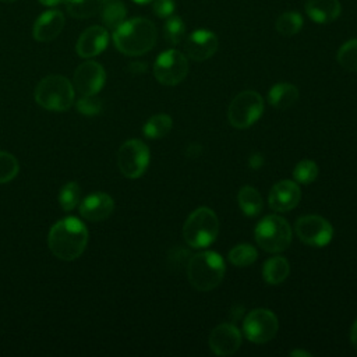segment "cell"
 I'll use <instances>...</instances> for the list:
<instances>
[{"mask_svg": "<svg viewBox=\"0 0 357 357\" xmlns=\"http://www.w3.org/2000/svg\"><path fill=\"white\" fill-rule=\"evenodd\" d=\"M88 238L86 226L78 218L67 216L52 226L47 244L56 258L74 261L85 251Z\"/></svg>", "mask_w": 357, "mask_h": 357, "instance_id": "1", "label": "cell"}, {"mask_svg": "<svg viewBox=\"0 0 357 357\" xmlns=\"http://www.w3.org/2000/svg\"><path fill=\"white\" fill-rule=\"evenodd\" d=\"M158 38L155 24L142 17L124 21L113 31V42L119 52L127 56H141L149 52Z\"/></svg>", "mask_w": 357, "mask_h": 357, "instance_id": "2", "label": "cell"}, {"mask_svg": "<svg viewBox=\"0 0 357 357\" xmlns=\"http://www.w3.org/2000/svg\"><path fill=\"white\" fill-rule=\"evenodd\" d=\"M225 272V261L215 251H202L192 255L187 266L188 280L198 291L213 290L220 284Z\"/></svg>", "mask_w": 357, "mask_h": 357, "instance_id": "3", "label": "cell"}, {"mask_svg": "<svg viewBox=\"0 0 357 357\" xmlns=\"http://www.w3.org/2000/svg\"><path fill=\"white\" fill-rule=\"evenodd\" d=\"M218 234L219 219L216 213L206 206L192 211L183 226L184 241L194 248H205L211 245Z\"/></svg>", "mask_w": 357, "mask_h": 357, "instance_id": "4", "label": "cell"}, {"mask_svg": "<svg viewBox=\"0 0 357 357\" xmlns=\"http://www.w3.org/2000/svg\"><path fill=\"white\" fill-rule=\"evenodd\" d=\"M74 86L63 75L45 77L35 89V100L39 106L52 112H64L74 103Z\"/></svg>", "mask_w": 357, "mask_h": 357, "instance_id": "5", "label": "cell"}, {"mask_svg": "<svg viewBox=\"0 0 357 357\" xmlns=\"http://www.w3.org/2000/svg\"><path fill=\"white\" fill-rule=\"evenodd\" d=\"M258 245L268 252H280L291 243V227L289 222L279 215H268L262 218L255 230Z\"/></svg>", "mask_w": 357, "mask_h": 357, "instance_id": "6", "label": "cell"}, {"mask_svg": "<svg viewBox=\"0 0 357 357\" xmlns=\"http://www.w3.org/2000/svg\"><path fill=\"white\" fill-rule=\"evenodd\" d=\"M264 112L262 96L251 89L243 91L234 96L227 109V120L236 128L251 127Z\"/></svg>", "mask_w": 357, "mask_h": 357, "instance_id": "7", "label": "cell"}, {"mask_svg": "<svg viewBox=\"0 0 357 357\" xmlns=\"http://www.w3.org/2000/svg\"><path fill=\"white\" fill-rule=\"evenodd\" d=\"M188 73V60L187 57L176 50L169 49L158 56L153 64V75L158 82L163 85H177L180 84Z\"/></svg>", "mask_w": 357, "mask_h": 357, "instance_id": "8", "label": "cell"}, {"mask_svg": "<svg viewBox=\"0 0 357 357\" xmlns=\"http://www.w3.org/2000/svg\"><path fill=\"white\" fill-rule=\"evenodd\" d=\"M117 165L127 178H138L149 165V149L139 139L126 141L117 152Z\"/></svg>", "mask_w": 357, "mask_h": 357, "instance_id": "9", "label": "cell"}, {"mask_svg": "<svg viewBox=\"0 0 357 357\" xmlns=\"http://www.w3.org/2000/svg\"><path fill=\"white\" fill-rule=\"evenodd\" d=\"M279 329L276 315L266 308H255L247 314L243 322V332L252 343H266L275 337Z\"/></svg>", "mask_w": 357, "mask_h": 357, "instance_id": "10", "label": "cell"}, {"mask_svg": "<svg viewBox=\"0 0 357 357\" xmlns=\"http://www.w3.org/2000/svg\"><path fill=\"white\" fill-rule=\"evenodd\" d=\"M296 234L307 245L325 247L333 237V229L322 216L304 215L296 222Z\"/></svg>", "mask_w": 357, "mask_h": 357, "instance_id": "11", "label": "cell"}, {"mask_svg": "<svg viewBox=\"0 0 357 357\" xmlns=\"http://www.w3.org/2000/svg\"><path fill=\"white\" fill-rule=\"evenodd\" d=\"M106 73L103 67L93 60L84 61L74 73V88L81 95H96L105 85Z\"/></svg>", "mask_w": 357, "mask_h": 357, "instance_id": "12", "label": "cell"}, {"mask_svg": "<svg viewBox=\"0 0 357 357\" xmlns=\"http://www.w3.org/2000/svg\"><path fill=\"white\" fill-rule=\"evenodd\" d=\"M208 343L216 356H231L241 346V333L237 326L225 322L212 329Z\"/></svg>", "mask_w": 357, "mask_h": 357, "instance_id": "13", "label": "cell"}, {"mask_svg": "<svg viewBox=\"0 0 357 357\" xmlns=\"http://www.w3.org/2000/svg\"><path fill=\"white\" fill-rule=\"evenodd\" d=\"M218 46V36L212 31L197 29L185 40V53L194 61H204L216 53Z\"/></svg>", "mask_w": 357, "mask_h": 357, "instance_id": "14", "label": "cell"}, {"mask_svg": "<svg viewBox=\"0 0 357 357\" xmlns=\"http://www.w3.org/2000/svg\"><path fill=\"white\" fill-rule=\"evenodd\" d=\"M301 190L293 180H280L269 191V206L276 212H287L297 206Z\"/></svg>", "mask_w": 357, "mask_h": 357, "instance_id": "15", "label": "cell"}, {"mask_svg": "<svg viewBox=\"0 0 357 357\" xmlns=\"http://www.w3.org/2000/svg\"><path fill=\"white\" fill-rule=\"evenodd\" d=\"M114 211V201L106 192H93L79 202V215L89 222H102Z\"/></svg>", "mask_w": 357, "mask_h": 357, "instance_id": "16", "label": "cell"}, {"mask_svg": "<svg viewBox=\"0 0 357 357\" xmlns=\"http://www.w3.org/2000/svg\"><path fill=\"white\" fill-rule=\"evenodd\" d=\"M109 43V32L100 25H92L86 28L77 40L75 50L78 56L84 59L95 57L102 53Z\"/></svg>", "mask_w": 357, "mask_h": 357, "instance_id": "17", "label": "cell"}, {"mask_svg": "<svg viewBox=\"0 0 357 357\" xmlns=\"http://www.w3.org/2000/svg\"><path fill=\"white\" fill-rule=\"evenodd\" d=\"M66 24V18L59 10H47L42 13L32 28V35L38 42H50L60 35Z\"/></svg>", "mask_w": 357, "mask_h": 357, "instance_id": "18", "label": "cell"}, {"mask_svg": "<svg viewBox=\"0 0 357 357\" xmlns=\"http://www.w3.org/2000/svg\"><path fill=\"white\" fill-rule=\"evenodd\" d=\"M342 7L339 0H307L305 13L318 24H329L340 15Z\"/></svg>", "mask_w": 357, "mask_h": 357, "instance_id": "19", "label": "cell"}, {"mask_svg": "<svg viewBox=\"0 0 357 357\" xmlns=\"http://www.w3.org/2000/svg\"><path fill=\"white\" fill-rule=\"evenodd\" d=\"M268 100L276 109H289L298 100V89L293 84L279 82L269 89Z\"/></svg>", "mask_w": 357, "mask_h": 357, "instance_id": "20", "label": "cell"}, {"mask_svg": "<svg viewBox=\"0 0 357 357\" xmlns=\"http://www.w3.org/2000/svg\"><path fill=\"white\" fill-rule=\"evenodd\" d=\"M107 0H64L67 13L74 18H92L100 14Z\"/></svg>", "mask_w": 357, "mask_h": 357, "instance_id": "21", "label": "cell"}, {"mask_svg": "<svg viewBox=\"0 0 357 357\" xmlns=\"http://www.w3.org/2000/svg\"><path fill=\"white\" fill-rule=\"evenodd\" d=\"M290 265L284 257L276 255L269 258L262 268V275L266 283L269 284H279L284 282L289 276Z\"/></svg>", "mask_w": 357, "mask_h": 357, "instance_id": "22", "label": "cell"}, {"mask_svg": "<svg viewBox=\"0 0 357 357\" xmlns=\"http://www.w3.org/2000/svg\"><path fill=\"white\" fill-rule=\"evenodd\" d=\"M237 202L245 216H257L262 209V197L257 188L244 185L237 194Z\"/></svg>", "mask_w": 357, "mask_h": 357, "instance_id": "23", "label": "cell"}, {"mask_svg": "<svg viewBox=\"0 0 357 357\" xmlns=\"http://www.w3.org/2000/svg\"><path fill=\"white\" fill-rule=\"evenodd\" d=\"M126 6L120 0H107L100 11L103 25L113 31L126 21Z\"/></svg>", "mask_w": 357, "mask_h": 357, "instance_id": "24", "label": "cell"}, {"mask_svg": "<svg viewBox=\"0 0 357 357\" xmlns=\"http://www.w3.org/2000/svg\"><path fill=\"white\" fill-rule=\"evenodd\" d=\"M173 127V120L167 114H155L152 116L142 127V132L146 138L158 139L169 134Z\"/></svg>", "mask_w": 357, "mask_h": 357, "instance_id": "25", "label": "cell"}, {"mask_svg": "<svg viewBox=\"0 0 357 357\" xmlns=\"http://www.w3.org/2000/svg\"><path fill=\"white\" fill-rule=\"evenodd\" d=\"M303 17L300 13L296 11H286L283 14H280L275 22V28L276 31L282 35V36H293L296 33L300 32V29L303 28Z\"/></svg>", "mask_w": 357, "mask_h": 357, "instance_id": "26", "label": "cell"}, {"mask_svg": "<svg viewBox=\"0 0 357 357\" xmlns=\"http://www.w3.org/2000/svg\"><path fill=\"white\" fill-rule=\"evenodd\" d=\"M258 258L257 250L250 244H237L229 251V261L240 268L254 264Z\"/></svg>", "mask_w": 357, "mask_h": 357, "instance_id": "27", "label": "cell"}, {"mask_svg": "<svg viewBox=\"0 0 357 357\" xmlns=\"http://www.w3.org/2000/svg\"><path fill=\"white\" fill-rule=\"evenodd\" d=\"M337 63L347 71H357V38L344 42L336 54Z\"/></svg>", "mask_w": 357, "mask_h": 357, "instance_id": "28", "label": "cell"}, {"mask_svg": "<svg viewBox=\"0 0 357 357\" xmlns=\"http://www.w3.org/2000/svg\"><path fill=\"white\" fill-rule=\"evenodd\" d=\"M81 201V187L75 181L64 184L59 192V202L63 211H73Z\"/></svg>", "mask_w": 357, "mask_h": 357, "instance_id": "29", "label": "cell"}, {"mask_svg": "<svg viewBox=\"0 0 357 357\" xmlns=\"http://www.w3.org/2000/svg\"><path fill=\"white\" fill-rule=\"evenodd\" d=\"M165 38L170 45H178L185 35V24L178 15H170L167 17V21L165 24Z\"/></svg>", "mask_w": 357, "mask_h": 357, "instance_id": "30", "label": "cell"}, {"mask_svg": "<svg viewBox=\"0 0 357 357\" xmlns=\"http://www.w3.org/2000/svg\"><path fill=\"white\" fill-rule=\"evenodd\" d=\"M318 176V166L314 160L304 159L298 162L293 169V178L296 183L300 184H310L315 181Z\"/></svg>", "mask_w": 357, "mask_h": 357, "instance_id": "31", "label": "cell"}, {"mask_svg": "<svg viewBox=\"0 0 357 357\" xmlns=\"http://www.w3.org/2000/svg\"><path fill=\"white\" fill-rule=\"evenodd\" d=\"M20 165L14 155L0 151V184L8 183L18 174Z\"/></svg>", "mask_w": 357, "mask_h": 357, "instance_id": "32", "label": "cell"}, {"mask_svg": "<svg viewBox=\"0 0 357 357\" xmlns=\"http://www.w3.org/2000/svg\"><path fill=\"white\" fill-rule=\"evenodd\" d=\"M75 107L81 114L95 116L102 112V102L100 99L95 98V95H84L77 100Z\"/></svg>", "mask_w": 357, "mask_h": 357, "instance_id": "33", "label": "cell"}, {"mask_svg": "<svg viewBox=\"0 0 357 357\" xmlns=\"http://www.w3.org/2000/svg\"><path fill=\"white\" fill-rule=\"evenodd\" d=\"M174 0H153V13L160 18H167L174 11Z\"/></svg>", "mask_w": 357, "mask_h": 357, "instance_id": "34", "label": "cell"}, {"mask_svg": "<svg viewBox=\"0 0 357 357\" xmlns=\"http://www.w3.org/2000/svg\"><path fill=\"white\" fill-rule=\"evenodd\" d=\"M350 342H351L353 347L357 350V319L354 321V324L351 325V329H350Z\"/></svg>", "mask_w": 357, "mask_h": 357, "instance_id": "35", "label": "cell"}, {"mask_svg": "<svg viewBox=\"0 0 357 357\" xmlns=\"http://www.w3.org/2000/svg\"><path fill=\"white\" fill-rule=\"evenodd\" d=\"M130 70L132 73H144L146 70V64H144V63H132V64H130Z\"/></svg>", "mask_w": 357, "mask_h": 357, "instance_id": "36", "label": "cell"}, {"mask_svg": "<svg viewBox=\"0 0 357 357\" xmlns=\"http://www.w3.org/2000/svg\"><path fill=\"white\" fill-rule=\"evenodd\" d=\"M63 1L64 0H39V3L46 6V7H56V6L63 4Z\"/></svg>", "mask_w": 357, "mask_h": 357, "instance_id": "37", "label": "cell"}, {"mask_svg": "<svg viewBox=\"0 0 357 357\" xmlns=\"http://www.w3.org/2000/svg\"><path fill=\"white\" fill-rule=\"evenodd\" d=\"M290 356H296V357H298V356H301V357H311V353H308L307 350H293L291 353H290Z\"/></svg>", "mask_w": 357, "mask_h": 357, "instance_id": "38", "label": "cell"}, {"mask_svg": "<svg viewBox=\"0 0 357 357\" xmlns=\"http://www.w3.org/2000/svg\"><path fill=\"white\" fill-rule=\"evenodd\" d=\"M132 1H135V3H138V4H148V3H151V1H153V0H132Z\"/></svg>", "mask_w": 357, "mask_h": 357, "instance_id": "39", "label": "cell"}, {"mask_svg": "<svg viewBox=\"0 0 357 357\" xmlns=\"http://www.w3.org/2000/svg\"><path fill=\"white\" fill-rule=\"evenodd\" d=\"M0 1H3V3H13V1H15V0H0Z\"/></svg>", "mask_w": 357, "mask_h": 357, "instance_id": "40", "label": "cell"}]
</instances>
